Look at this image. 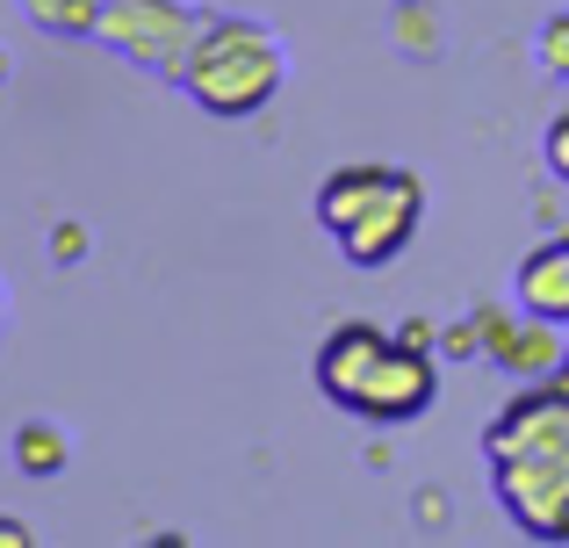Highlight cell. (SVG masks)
<instances>
[{
  "label": "cell",
  "mask_w": 569,
  "mask_h": 548,
  "mask_svg": "<svg viewBox=\"0 0 569 548\" xmlns=\"http://www.w3.org/2000/svg\"><path fill=\"white\" fill-rule=\"evenodd\" d=\"M22 8H29V22L51 29V37H94L109 0H22Z\"/></svg>",
  "instance_id": "ba28073f"
},
{
  "label": "cell",
  "mask_w": 569,
  "mask_h": 548,
  "mask_svg": "<svg viewBox=\"0 0 569 548\" xmlns=\"http://www.w3.org/2000/svg\"><path fill=\"white\" fill-rule=\"evenodd\" d=\"M0 72H8V58H0Z\"/></svg>",
  "instance_id": "9a60e30c"
},
{
  "label": "cell",
  "mask_w": 569,
  "mask_h": 548,
  "mask_svg": "<svg viewBox=\"0 0 569 548\" xmlns=\"http://www.w3.org/2000/svg\"><path fill=\"white\" fill-rule=\"evenodd\" d=\"M418 217H426V188L403 167H339L318 188V225L353 268H389L418 239Z\"/></svg>",
  "instance_id": "7a4b0ae2"
},
{
  "label": "cell",
  "mask_w": 569,
  "mask_h": 548,
  "mask_svg": "<svg viewBox=\"0 0 569 548\" xmlns=\"http://www.w3.org/2000/svg\"><path fill=\"white\" fill-rule=\"evenodd\" d=\"M541 159H548V173H556V181H569V109H556V116H548Z\"/></svg>",
  "instance_id": "8fae6325"
},
{
  "label": "cell",
  "mask_w": 569,
  "mask_h": 548,
  "mask_svg": "<svg viewBox=\"0 0 569 548\" xmlns=\"http://www.w3.org/2000/svg\"><path fill=\"white\" fill-rule=\"evenodd\" d=\"M14 462H22L29 477H51V469L66 462V434H58V426H14Z\"/></svg>",
  "instance_id": "9c48e42d"
},
{
  "label": "cell",
  "mask_w": 569,
  "mask_h": 548,
  "mask_svg": "<svg viewBox=\"0 0 569 548\" xmlns=\"http://www.w3.org/2000/svg\"><path fill=\"white\" fill-rule=\"evenodd\" d=\"M432 397H440V368H432L426 339L397 332L382 347V361L368 368V382L353 390L347 411H353V419H368V426H403V419H426Z\"/></svg>",
  "instance_id": "5b68a950"
},
{
  "label": "cell",
  "mask_w": 569,
  "mask_h": 548,
  "mask_svg": "<svg viewBox=\"0 0 569 548\" xmlns=\"http://www.w3.org/2000/svg\"><path fill=\"white\" fill-rule=\"evenodd\" d=\"M562 376H569V353H562Z\"/></svg>",
  "instance_id": "5bb4252c"
},
{
  "label": "cell",
  "mask_w": 569,
  "mask_h": 548,
  "mask_svg": "<svg viewBox=\"0 0 569 548\" xmlns=\"http://www.w3.org/2000/svg\"><path fill=\"white\" fill-rule=\"evenodd\" d=\"M389 339H397V332H382V325H361V318H353V325H332V332H325V347H318V390L332 397L339 411L353 405V390L368 382V368L382 361Z\"/></svg>",
  "instance_id": "8992f818"
},
{
  "label": "cell",
  "mask_w": 569,
  "mask_h": 548,
  "mask_svg": "<svg viewBox=\"0 0 569 548\" xmlns=\"http://www.w3.org/2000/svg\"><path fill=\"white\" fill-rule=\"evenodd\" d=\"M483 462L505 520L533 541H569V376L527 382L483 426Z\"/></svg>",
  "instance_id": "6da1fadb"
},
{
  "label": "cell",
  "mask_w": 569,
  "mask_h": 548,
  "mask_svg": "<svg viewBox=\"0 0 569 548\" xmlns=\"http://www.w3.org/2000/svg\"><path fill=\"white\" fill-rule=\"evenodd\" d=\"M209 116L238 123V116H260L281 94V43L260 22H238V14H202V37H194L181 80Z\"/></svg>",
  "instance_id": "3957f363"
},
{
  "label": "cell",
  "mask_w": 569,
  "mask_h": 548,
  "mask_svg": "<svg viewBox=\"0 0 569 548\" xmlns=\"http://www.w3.org/2000/svg\"><path fill=\"white\" fill-rule=\"evenodd\" d=\"M533 51H541V66L556 72V80H569V8H556L541 29H533Z\"/></svg>",
  "instance_id": "30bf717a"
},
{
  "label": "cell",
  "mask_w": 569,
  "mask_h": 548,
  "mask_svg": "<svg viewBox=\"0 0 569 548\" xmlns=\"http://www.w3.org/2000/svg\"><path fill=\"white\" fill-rule=\"evenodd\" d=\"M0 548H29V527L22 520H0Z\"/></svg>",
  "instance_id": "4fadbf2b"
},
{
  "label": "cell",
  "mask_w": 569,
  "mask_h": 548,
  "mask_svg": "<svg viewBox=\"0 0 569 548\" xmlns=\"http://www.w3.org/2000/svg\"><path fill=\"white\" fill-rule=\"evenodd\" d=\"M94 37L116 43L123 58H138L144 72H167V80H181L194 37H202V14L181 8V0H109V14H101Z\"/></svg>",
  "instance_id": "277c9868"
},
{
  "label": "cell",
  "mask_w": 569,
  "mask_h": 548,
  "mask_svg": "<svg viewBox=\"0 0 569 548\" xmlns=\"http://www.w3.org/2000/svg\"><path fill=\"white\" fill-rule=\"evenodd\" d=\"M51 260H80V225H66V231L51 239Z\"/></svg>",
  "instance_id": "7c38bea8"
},
{
  "label": "cell",
  "mask_w": 569,
  "mask_h": 548,
  "mask_svg": "<svg viewBox=\"0 0 569 548\" xmlns=\"http://www.w3.org/2000/svg\"><path fill=\"white\" fill-rule=\"evenodd\" d=\"M519 303L548 325H569V231L519 260Z\"/></svg>",
  "instance_id": "52a82bcc"
}]
</instances>
